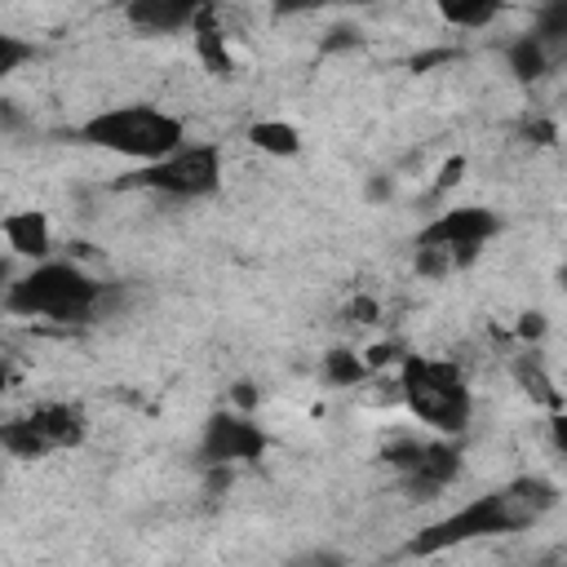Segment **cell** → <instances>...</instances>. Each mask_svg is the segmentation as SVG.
<instances>
[{"label":"cell","instance_id":"1","mask_svg":"<svg viewBox=\"0 0 567 567\" xmlns=\"http://www.w3.org/2000/svg\"><path fill=\"white\" fill-rule=\"evenodd\" d=\"M558 505V487L540 474H518L456 509H447L443 518L425 523L412 532V540L403 545L408 558H434L447 554L456 545H474V540H492V536H509L523 532L532 523H540L549 509Z\"/></svg>","mask_w":567,"mask_h":567},{"label":"cell","instance_id":"2","mask_svg":"<svg viewBox=\"0 0 567 567\" xmlns=\"http://www.w3.org/2000/svg\"><path fill=\"white\" fill-rule=\"evenodd\" d=\"M75 137L84 146H97L106 155H120L137 168L146 164H159L164 155L182 151L190 137H186V120L164 111V106H151V102H128V106H102L93 111Z\"/></svg>","mask_w":567,"mask_h":567},{"label":"cell","instance_id":"3","mask_svg":"<svg viewBox=\"0 0 567 567\" xmlns=\"http://www.w3.org/2000/svg\"><path fill=\"white\" fill-rule=\"evenodd\" d=\"M106 301V284H97L80 261L49 257L22 270L9 292L4 310L18 319H49V323H89Z\"/></svg>","mask_w":567,"mask_h":567},{"label":"cell","instance_id":"4","mask_svg":"<svg viewBox=\"0 0 567 567\" xmlns=\"http://www.w3.org/2000/svg\"><path fill=\"white\" fill-rule=\"evenodd\" d=\"M399 399L412 412V421L430 425L439 439H456L474 416V394L461 372V363L439 354H408L394 372Z\"/></svg>","mask_w":567,"mask_h":567},{"label":"cell","instance_id":"5","mask_svg":"<svg viewBox=\"0 0 567 567\" xmlns=\"http://www.w3.org/2000/svg\"><path fill=\"white\" fill-rule=\"evenodd\" d=\"M501 235V217L483 204H456L447 213H439L412 248V266L421 279H443L456 275L461 266H470L492 239Z\"/></svg>","mask_w":567,"mask_h":567},{"label":"cell","instance_id":"6","mask_svg":"<svg viewBox=\"0 0 567 567\" xmlns=\"http://www.w3.org/2000/svg\"><path fill=\"white\" fill-rule=\"evenodd\" d=\"M84 439H89V416L80 403H66V399L31 403L27 412H18L0 425V447L13 461H40L53 452H71Z\"/></svg>","mask_w":567,"mask_h":567},{"label":"cell","instance_id":"7","mask_svg":"<svg viewBox=\"0 0 567 567\" xmlns=\"http://www.w3.org/2000/svg\"><path fill=\"white\" fill-rule=\"evenodd\" d=\"M128 186L164 195V199H204L221 186V146L213 142H186L182 151L164 155L159 164L133 168Z\"/></svg>","mask_w":567,"mask_h":567},{"label":"cell","instance_id":"8","mask_svg":"<svg viewBox=\"0 0 567 567\" xmlns=\"http://www.w3.org/2000/svg\"><path fill=\"white\" fill-rule=\"evenodd\" d=\"M270 447V434L248 416V412H235V408H221L204 421V434H199V456L217 470L226 465H252L261 461Z\"/></svg>","mask_w":567,"mask_h":567},{"label":"cell","instance_id":"9","mask_svg":"<svg viewBox=\"0 0 567 567\" xmlns=\"http://www.w3.org/2000/svg\"><path fill=\"white\" fill-rule=\"evenodd\" d=\"M399 478H403V487L416 501L443 496L461 478V447H456V439H439V434L434 439H416V452L399 470Z\"/></svg>","mask_w":567,"mask_h":567},{"label":"cell","instance_id":"10","mask_svg":"<svg viewBox=\"0 0 567 567\" xmlns=\"http://www.w3.org/2000/svg\"><path fill=\"white\" fill-rule=\"evenodd\" d=\"M0 230H4V244H9L13 257H27L31 266L49 261V252H53V230H49V217H44L40 208L9 213Z\"/></svg>","mask_w":567,"mask_h":567},{"label":"cell","instance_id":"11","mask_svg":"<svg viewBox=\"0 0 567 567\" xmlns=\"http://www.w3.org/2000/svg\"><path fill=\"white\" fill-rule=\"evenodd\" d=\"M124 18L146 35H173V31H190L195 27L199 4H186V0H133L124 9Z\"/></svg>","mask_w":567,"mask_h":567},{"label":"cell","instance_id":"12","mask_svg":"<svg viewBox=\"0 0 567 567\" xmlns=\"http://www.w3.org/2000/svg\"><path fill=\"white\" fill-rule=\"evenodd\" d=\"M509 377H514V385H518L536 408H545V412H563V390L554 385V377H549V368L540 363L536 350L514 354V359H509Z\"/></svg>","mask_w":567,"mask_h":567},{"label":"cell","instance_id":"13","mask_svg":"<svg viewBox=\"0 0 567 567\" xmlns=\"http://www.w3.org/2000/svg\"><path fill=\"white\" fill-rule=\"evenodd\" d=\"M190 40H195V58H199V66H204L208 75H217V80H230V75H235V58H230L226 31L217 27L213 9H199L195 27H190Z\"/></svg>","mask_w":567,"mask_h":567},{"label":"cell","instance_id":"14","mask_svg":"<svg viewBox=\"0 0 567 567\" xmlns=\"http://www.w3.org/2000/svg\"><path fill=\"white\" fill-rule=\"evenodd\" d=\"M248 146L261 151V155H275V159H292L301 151V133L288 124V120H252L248 124Z\"/></svg>","mask_w":567,"mask_h":567},{"label":"cell","instance_id":"15","mask_svg":"<svg viewBox=\"0 0 567 567\" xmlns=\"http://www.w3.org/2000/svg\"><path fill=\"white\" fill-rule=\"evenodd\" d=\"M505 66H509L514 80L532 84V80H540V75L549 71V44H545L536 31H532V35H518V40H509V49H505Z\"/></svg>","mask_w":567,"mask_h":567},{"label":"cell","instance_id":"16","mask_svg":"<svg viewBox=\"0 0 567 567\" xmlns=\"http://www.w3.org/2000/svg\"><path fill=\"white\" fill-rule=\"evenodd\" d=\"M319 368H323V381L337 385V390H354L372 377V368L363 363V350H350V346H332Z\"/></svg>","mask_w":567,"mask_h":567},{"label":"cell","instance_id":"17","mask_svg":"<svg viewBox=\"0 0 567 567\" xmlns=\"http://www.w3.org/2000/svg\"><path fill=\"white\" fill-rule=\"evenodd\" d=\"M439 18L447 22V27H456V31H483V27H492L496 18H501V4H456V0H447V4H439Z\"/></svg>","mask_w":567,"mask_h":567},{"label":"cell","instance_id":"18","mask_svg":"<svg viewBox=\"0 0 567 567\" xmlns=\"http://www.w3.org/2000/svg\"><path fill=\"white\" fill-rule=\"evenodd\" d=\"M27 58H35V49L27 44V40H18V35H9V31H0V75H13Z\"/></svg>","mask_w":567,"mask_h":567},{"label":"cell","instance_id":"19","mask_svg":"<svg viewBox=\"0 0 567 567\" xmlns=\"http://www.w3.org/2000/svg\"><path fill=\"white\" fill-rule=\"evenodd\" d=\"M536 35H540L545 44L567 40V4H549V9H540V18H536Z\"/></svg>","mask_w":567,"mask_h":567},{"label":"cell","instance_id":"20","mask_svg":"<svg viewBox=\"0 0 567 567\" xmlns=\"http://www.w3.org/2000/svg\"><path fill=\"white\" fill-rule=\"evenodd\" d=\"M545 328H549V323H545L540 310H523V315L514 319V337L523 341V350H536V341L545 337Z\"/></svg>","mask_w":567,"mask_h":567},{"label":"cell","instance_id":"21","mask_svg":"<svg viewBox=\"0 0 567 567\" xmlns=\"http://www.w3.org/2000/svg\"><path fill=\"white\" fill-rule=\"evenodd\" d=\"M346 319H350V323H359V328H363V323H377V319H381L377 297H363V292H359V297L346 306Z\"/></svg>","mask_w":567,"mask_h":567},{"label":"cell","instance_id":"22","mask_svg":"<svg viewBox=\"0 0 567 567\" xmlns=\"http://www.w3.org/2000/svg\"><path fill=\"white\" fill-rule=\"evenodd\" d=\"M465 177V155H452L447 164H443V173H439V182H434V195H443V190H452L456 182Z\"/></svg>","mask_w":567,"mask_h":567},{"label":"cell","instance_id":"23","mask_svg":"<svg viewBox=\"0 0 567 567\" xmlns=\"http://www.w3.org/2000/svg\"><path fill=\"white\" fill-rule=\"evenodd\" d=\"M549 447L558 452V456H567V408L563 412H549Z\"/></svg>","mask_w":567,"mask_h":567},{"label":"cell","instance_id":"24","mask_svg":"<svg viewBox=\"0 0 567 567\" xmlns=\"http://www.w3.org/2000/svg\"><path fill=\"white\" fill-rule=\"evenodd\" d=\"M230 399H235V403H230V408H235V412H248V416H252V408H257V403H261V394H257V385H252V381H239V385H235V394H230Z\"/></svg>","mask_w":567,"mask_h":567},{"label":"cell","instance_id":"25","mask_svg":"<svg viewBox=\"0 0 567 567\" xmlns=\"http://www.w3.org/2000/svg\"><path fill=\"white\" fill-rule=\"evenodd\" d=\"M527 137H536L540 146H549V142L558 137V128H554L549 120H532V124H527Z\"/></svg>","mask_w":567,"mask_h":567},{"label":"cell","instance_id":"26","mask_svg":"<svg viewBox=\"0 0 567 567\" xmlns=\"http://www.w3.org/2000/svg\"><path fill=\"white\" fill-rule=\"evenodd\" d=\"M558 279H563V284H567V266H563V270H558Z\"/></svg>","mask_w":567,"mask_h":567}]
</instances>
